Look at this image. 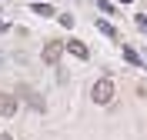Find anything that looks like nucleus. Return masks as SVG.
<instances>
[{
    "label": "nucleus",
    "mask_w": 147,
    "mask_h": 140,
    "mask_svg": "<svg viewBox=\"0 0 147 140\" xmlns=\"http://www.w3.org/2000/svg\"><path fill=\"white\" fill-rule=\"evenodd\" d=\"M110 97H114V84H110L107 77H100L94 84V90H90V100L94 103H110Z\"/></svg>",
    "instance_id": "f257e3e1"
},
{
    "label": "nucleus",
    "mask_w": 147,
    "mask_h": 140,
    "mask_svg": "<svg viewBox=\"0 0 147 140\" xmlns=\"http://www.w3.org/2000/svg\"><path fill=\"white\" fill-rule=\"evenodd\" d=\"M60 54H64V44H60V40H47V47H44V64H60Z\"/></svg>",
    "instance_id": "f03ea898"
},
{
    "label": "nucleus",
    "mask_w": 147,
    "mask_h": 140,
    "mask_svg": "<svg viewBox=\"0 0 147 140\" xmlns=\"http://www.w3.org/2000/svg\"><path fill=\"white\" fill-rule=\"evenodd\" d=\"M17 113V97L13 93H0V117H13Z\"/></svg>",
    "instance_id": "7ed1b4c3"
},
{
    "label": "nucleus",
    "mask_w": 147,
    "mask_h": 140,
    "mask_svg": "<svg viewBox=\"0 0 147 140\" xmlns=\"http://www.w3.org/2000/svg\"><path fill=\"white\" fill-rule=\"evenodd\" d=\"M67 50H70L77 60H87V47H84L80 40H70V44H67Z\"/></svg>",
    "instance_id": "20e7f679"
},
{
    "label": "nucleus",
    "mask_w": 147,
    "mask_h": 140,
    "mask_svg": "<svg viewBox=\"0 0 147 140\" xmlns=\"http://www.w3.org/2000/svg\"><path fill=\"white\" fill-rule=\"evenodd\" d=\"M34 13H40V17H54V7H50V3H40V0H37V3H34Z\"/></svg>",
    "instance_id": "39448f33"
},
{
    "label": "nucleus",
    "mask_w": 147,
    "mask_h": 140,
    "mask_svg": "<svg viewBox=\"0 0 147 140\" xmlns=\"http://www.w3.org/2000/svg\"><path fill=\"white\" fill-rule=\"evenodd\" d=\"M20 90H24V97H27V100H30V103H34L37 110H44V100H40V97H37V93H30V90H27V87H20Z\"/></svg>",
    "instance_id": "423d86ee"
},
{
    "label": "nucleus",
    "mask_w": 147,
    "mask_h": 140,
    "mask_svg": "<svg viewBox=\"0 0 147 140\" xmlns=\"http://www.w3.org/2000/svg\"><path fill=\"white\" fill-rule=\"evenodd\" d=\"M124 57H127V64H140V54L134 47H124Z\"/></svg>",
    "instance_id": "0eeeda50"
},
{
    "label": "nucleus",
    "mask_w": 147,
    "mask_h": 140,
    "mask_svg": "<svg viewBox=\"0 0 147 140\" xmlns=\"http://www.w3.org/2000/svg\"><path fill=\"white\" fill-rule=\"evenodd\" d=\"M97 27H100V33H107V37H117V30L110 27L107 20H97Z\"/></svg>",
    "instance_id": "6e6552de"
},
{
    "label": "nucleus",
    "mask_w": 147,
    "mask_h": 140,
    "mask_svg": "<svg viewBox=\"0 0 147 140\" xmlns=\"http://www.w3.org/2000/svg\"><path fill=\"white\" fill-rule=\"evenodd\" d=\"M60 27H74V17H70V13H60Z\"/></svg>",
    "instance_id": "1a4fd4ad"
},
{
    "label": "nucleus",
    "mask_w": 147,
    "mask_h": 140,
    "mask_svg": "<svg viewBox=\"0 0 147 140\" xmlns=\"http://www.w3.org/2000/svg\"><path fill=\"white\" fill-rule=\"evenodd\" d=\"M0 140H13V137H7V133H0Z\"/></svg>",
    "instance_id": "9d476101"
},
{
    "label": "nucleus",
    "mask_w": 147,
    "mask_h": 140,
    "mask_svg": "<svg viewBox=\"0 0 147 140\" xmlns=\"http://www.w3.org/2000/svg\"><path fill=\"white\" fill-rule=\"evenodd\" d=\"M124 3H134V0H124Z\"/></svg>",
    "instance_id": "9b49d317"
}]
</instances>
